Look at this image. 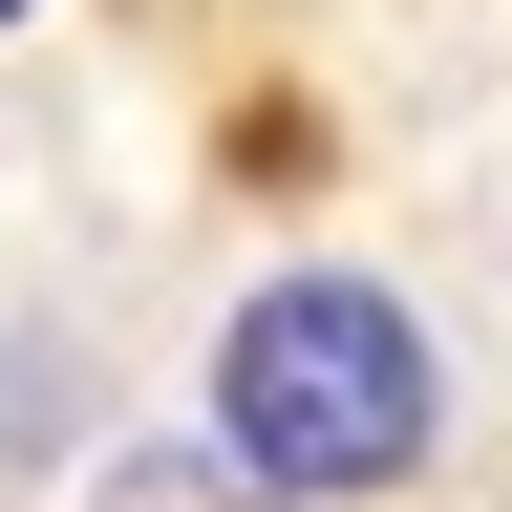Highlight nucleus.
Masks as SVG:
<instances>
[{"label": "nucleus", "instance_id": "1", "mask_svg": "<svg viewBox=\"0 0 512 512\" xmlns=\"http://www.w3.org/2000/svg\"><path fill=\"white\" fill-rule=\"evenodd\" d=\"M214 448L278 512H384V491H427V448H448V363H427V320L384 278L278 256V278L214 320Z\"/></svg>", "mask_w": 512, "mask_h": 512}]
</instances>
